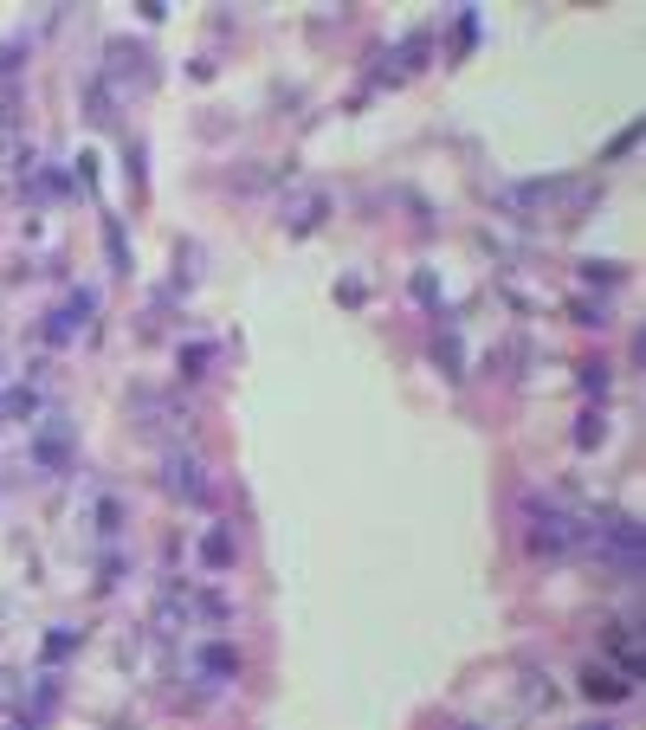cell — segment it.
<instances>
[{
	"label": "cell",
	"mask_w": 646,
	"mask_h": 730,
	"mask_svg": "<svg viewBox=\"0 0 646 730\" xmlns=\"http://www.w3.org/2000/svg\"><path fill=\"white\" fill-rule=\"evenodd\" d=\"M175 492H181V498H201V492H207L201 466H187V459H175Z\"/></svg>",
	"instance_id": "6da1fadb"
}]
</instances>
